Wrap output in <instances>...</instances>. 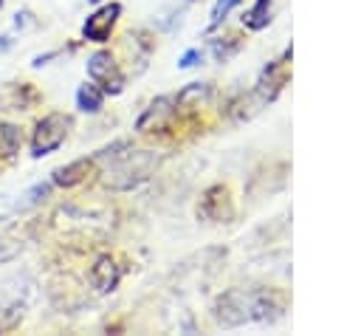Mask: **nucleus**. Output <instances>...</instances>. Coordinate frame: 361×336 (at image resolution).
<instances>
[{"instance_id":"obj_1","label":"nucleus","mask_w":361,"mask_h":336,"mask_svg":"<svg viewBox=\"0 0 361 336\" xmlns=\"http://www.w3.org/2000/svg\"><path fill=\"white\" fill-rule=\"evenodd\" d=\"M285 294L274 288H231L212 305V316L220 328H240L245 322H274L285 313Z\"/></svg>"},{"instance_id":"obj_2","label":"nucleus","mask_w":361,"mask_h":336,"mask_svg":"<svg viewBox=\"0 0 361 336\" xmlns=\"http://www.w3.org/2000/svg\"><path fill=\"white\" fill-rule=\"evenodd\" d=\"M93 161H110V167L104 169V184L110 189H133L141 181H147L155 167V155L135 152L130 141H116V144L99 150L93 155Z\"/></svg>"},{"instance_id":"obj_3","label":"nucleus","mask_w":361,"mask_h":336,"mask_svg":"<svg viewBox=\"0 0 361 336\" xmlns=\"http://www.w3.org/2000/svg\"><path fill=\"white\" fill-rule=\"evenodd\" d=\"M68 127H71V119H68L65 113H56V110H54V113L42 116V119L37 121L34 133H31V155H34V158H42V155L54 152V150L65 141Z\"/></svg>"},{"instance_id":"obj_4","label":"nucleus","mask_w":361,"mask_h":336,"mask_svg":"<svg viewBox=\"0 0 361 336\" xmlns=\"http://www.w3.org/2000/svg\"><path fill=\"white\" fill-rule=\"evenodd\" d=\"M288 59H290V45L285 48V54H282L279 59H274V62H268V65L262 68V73H259V79H257V88H254V96H257L259 104L274 102V99L282 93V88L288 85V79H290Z\"/></svg>"},{"instance_id":"obj_5","label":"nucleus","mask_w":361,"mask_h":336,"mask_svg":"<svg viewBox=\"0 0 361 336\" xmlns=\"http://www.w3.org/2000/svg\"><path fill=\"white\" fill-rule=\"evenodd\" d=\"M87 73L96 85H102L104 93H121L124 90V73L110 51H96L87 56Z\"/></svg>"},{"instance_id":"obj_6","label":"nucleus","mask_w":361,"mask_h":336,"mask_svg":"<svg viewBox=\"0 0 361 336\" xmlns=\"http://www.w3.org/2000/svg\"><path fill=\"white\" fill-rule=\"evenodd\" d=\"M197 215H200L203 220H209V223H231V220H234V200H231L228 186H223V184L209 186V189L200 195Z\"/></svg>"},{"instance_id":"obj_7","label":"nucleus","mask_w":361,"mask_h":336,"mask_svg":"<svg viewBox=\"0 0 361 336\" xmlns=\"http://www.w3.org/2000/svg\"><path fill=\"white\" fill-rule=\"evenodd\" d=\"M175 119H178L175 96H158V99H152L149 107L138 116L135 130H138V133H161V130H169Z\"/></svg>"},{"instance_id":"obj_8","label":"nucleus","mask_w":361,"mask_h":336,"mask_svg":"<svg viewBox=\"0 0 361 336\" xmlns=\"http://www.w3.org/2000/svg\"><path fill=\"white\" fill-rule=\"evenodd\" d=\"M118 14H121V6H118V3H107V6H102L99 11H93V14L87 17L85 28H82L85 40H90V42H104V40L110 37V31H113Z\"/></svg>"},{"instance_id":"obj_9","label":"nucleus","mask_w":361,"mask_h":336,"mask_svg":"<svg viewBox=\"0 0 361 336\" xmlns=\"http://www.w3.org/2000/svg\"><path fill=\"white\" fill-rule=\"evenodd\" d=\"M118 280H121V265L116 263V257H110V254L96 257V263L90 265V285L99 294H110V291H116Z\"/></svg>"},{"instance_id":"obj_10","label":"nucleus","mask_w":361,"mask_h":336,"mask_svg":"<svg viewBox=\"0 0 361 336\" xmlns=\"http://www.w3.org/2000/svg\"><path fill=\"white\" fill-rule=\"evenodd\" d=\"M212 96V85L209 82H192L186 85L178 96H175V107H178V116H189V113H197Z\"/></svg>"},{"instance_id":"obj_11","label":"nucleus","mask_w":361,"mask_h":336,"mask_svg":"<svg viewBox=\"0 0 361 336\" xmlns=\"http://www.w3.org/2000/svg\"><path fill=\"white\" fill-rule=\"evenodd\" d=\"M93 158H79V161H71V164H65V167H59V169H54V184L56 186H65V189H71V186H76V184H82L90 172H93Z\"/></svg>"},{"instance_id":"obj_12","label":"nucleus","mask_w":361,"mask_h":336,"mask_svg":"<svg viewBox=\"0 0 361 336\" xmlns=\"http://www.w3.org/2000/svg\"><path fill=\"white\" fill-rule=\"evenodd\" d=\"M274 11H276V0H257V3L245 11L243 23H245V28H251V31H262V28L271 25Z\"/></svg>"},{"instance_id":"obj_13","label":"nucleus","mask_w":361,"mask_h":336,"mask_svg":"<svg viewBox=\"0 0 361 336\" xmlns=\"http://www.w3.org/2000/svg\"><path fill=\"white\" fill-rule=\"evenodd\" d=\"M102 102H104V90L96 88V85H82L76 90V104H79L82 113H99Z\"/></svg>"},{"instance_id":"obj_14","label":"nucleus","mask_w":361,"mask_h":336,"mask_svg":"<svg viewBox=\"0 0 361 336\" xmlns=\"http://www.w3.org/2000/svg\"><path fill=\"white\" fill-rule=\"evenodd\" d=\"M20 141H23L20 127H14V124H0V158L11 161V158L17 155V150H20Z\"/></svg>"},{"instance_id":"obj_15","label":"nucleus","mask_w":361,"mask_h":336,"mask_svg":"<svg viewBox=\"0 0 361 336\" xmlns=\"http://www.w3.org/2000/svg\"><path fill=\"white\" fill-rule=\"evenodd\" d=\"M240 48H243V37H240V34H226V37H220V40L212 42V54H214L217 62L231 59Z\"/></svg>"},{"instance_id":"obj_16","label":"nucleus","mask_w":361,"mask_h":336,"mask_svg":"<svg viewBox=\"0 0 361 336\" xmlns=\"http://www.w3.org/2000/svg\"><path fill=\"white\" fill-rule=\"evenodd\" d=\"M23 305L20 302H0V333H8L20 325Z\"/></svg>"},{"instance_id":"obj_17","label":"nucleus","mask_w":361,"mask_h":336,"mask_svg":"<svg viewBox=\"0 0 361 336\" xmlns=\"http://www.w3.org/2000/svg\"><path fill=\"white\" fill-rule=\"evenodd\" d=\"M240 3H243V0H217L214 8H212V17H209V31L217 28V25L231 14V8H237Z\"/></svg>"},{"instance_id":"obj_18","label":"nucleus","mask_w":361,"mask_h":336,"mask_svg":"<svg viewBox=\"0 0 361 336\" xmlns=\"http://www.w3.org/2000/svg\"><path fill=\"white\" fill-rule=\"evenodd\" d=\"M20 254V243L14 240H0V263H11Z\"/></svg>"},{"instance_id":"obj_19","label":"nucleus","mask_w":361,"mask_h":336,"mask_svg":"<svg viewBox=\"0 0 361 336\" xmlns=\"http://www.w3.org/2000/svg\"><path fill=\"white\" fill-rule=\"evenodd\" d=\"M45 195H48V186H45V184H37V186H31V189L25 192V203H28V206H31V203H39Z\"/></svg>"},{"instance_id":"obj_20","label":"nucleus","mask_w":361,"mask_h":336,"mask_svg":"<svg viewBox=\"0 0 361 336\" xmlns=\"http://www.w3.org/2000/svg\"><path fill=\"white\" fill-rule=\"evenodd\" d=\"M200 59H203V54H200L197 48H192V51H186V54L180 56V62H178V65H180V68H195Z\"/></svg>"},{"instance_id":"obj_21","label":"nucleus","mask_w":361,"mask_h":336,"mask_svg":"<svg viewBox=\"0 0 361 336\" xmlns=\"http://www.w3.org/2000/svg\"><path fill=\"white\" fill-rule=\"evenodd\" d=\"M14 203H11V198L8 195H0V220H6V217H11L14 215Z\"/></svg>"},{"instance_id":"obj_22","label":"nucleus","mask_w":361,"mask_h":336,"mask_svg":"<svg viewBox=\"0 0 361 336\" xmlns=\"http://www.w3.org/2000/svg\"><path fill=\"white\" fill-rule=\"evenodd\" d=\"M11 42H8V37H0V51H6Z\"/></svg>"},{"instance_id":"obj_23","label":"nucleus","mask_w":361,"mask_h":336,"mask_svg":"<svg viewBox=\"0 0 361 336\" xmlns=\"http://www.w3.org/2000/svg\"><path fill=\"white\" fill-rule=\"evenodd\" d=\"M0 6H3V0H0Z\"/></svg>"}]
</instances>
